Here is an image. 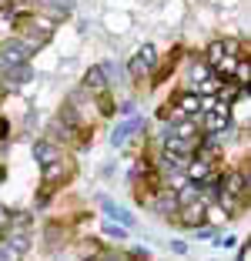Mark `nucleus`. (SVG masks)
Here are the masks:
<instances>
[{
  "mask_svg": "<svg viewBox=\"0 0 251 261\" xmlns=\"http://www.w3.org/2000/svg\"><path fill=\"white\" fill-rule=\"evenodd\" d=\"M214 198L221 201L224 215H238L244 198H248V177H244V171H228V174L218 181V194H214Z\"/></svg>",
  "mask_w": 251,
  "mask_h": 261,
  "instance_id": "obj_1",
  "label": "nucleus"
},
{
  "mask_svg": "<svg viewBox=\"0 0 251 261\" xmlns=\"http://www.w3.org/2000/svg\"><path fill=\"white\" fill-rule=\"evenodd\" d=\"M31 54H34V50L23 44V40H7V44H0V70L17 67V64H27Z\"/></svg>",
  "mask_w": 251,
  "mask_h": 261,
  "instance_id": "obj_2",
  "label": "nucleus"
},
{
  "mask_svg": "<svg viewBox=\"0 0 251 261\" xmlns=\"http://www.w3.org/2000/svg\"><path fill=\"white\" fill-rule=\"evenodd\" d=\"M231 124V111H228V104H221V100H214L211 108L205 111V130L208 134H221V130Z\"/></svg>",
  "mask_w": 251,
  "mask_h": 261,
  "instance_id": "obj_3",
  "label": "nucleus"
},
{
  "mask_svg": "<svg viewBox=\"0 0 251 261\" xmlns=\"http://www.w3.org/2000/svg\"><path fill=\"white\" fill-rule=\"evenodd\" d=\"M141 127H144V121H141V117H134V114H131L128 121H121V124H117V127H114V134H111V144H114V147H124V144H128V141H131V134H137V130H141Z\"/></svg>",
  "mask_w": 251,
  "mask_h": 261,
  "instance_id": "obj_4",
  "label": "nucleus"
},
{
  "mask_svg": "<svg viewBox=\"0 0 251 261\" xmlns=\"http://www.w3.org/2000/svg\"><path fill=\"white\" fill-rule=\"evenodd\" d=\"M211 161H205L201 154H194L191 161H184V174H188V181H194V185H201V181H208L211 177Z\"/></svg>",
  "mask_w": 251,
  "mask_h": 261,
  "instance_id": "obj_5",
  "label": "nucleus"
},
{
  "mask_svg": "<svg viewBox=\"0 0 251 261\" xmlns=\"http://www.w3.org/2000/svg\"><path fill=\"white\" fill-rule=\"evenodd\" d=\"M205 215H208V204L201 198L191 201V204H181V224H188V228H201Z\"/></svg>",
  "mask_w": 251,
  "mask_h": 261,
  "instance_id": "obj_6",
  "label": "nucleus"
},
{
  "mask_svg": "<svg viewBox=\"0 0 251 261\" xmlns=\"http://www.w3.org/2000/svg\"><path fill=\"white\" fill-rule=\"evenodd\" d=\"M70 171H74V168H70L64 158H57V161L44 164V185H51V188H54V185H61V181L70 174Z\"/></svg>",
  "mask_w": 251,
  "mask_h": 261,
  "instance_id": "obj_7",
  "label": "nucleus"
},
{
  "mask_svg": "<svg viewBox=\"0 0 251 261\" xmlns=\"http://www.w3.org/2000/svg\"><path fill=\"white\" fill-rule=\"evenodd\" d=\"M228 50H238L235 40H214V44H208V57H205V64H208V67H214V64H218L221 57L228 54Z\"/></svg>",
  "mask_w": 251,
  "mask_h": 261,
  "instance_id": "obj_8",
  "label": "nucleus"
},
{
  "mask_svg": "<svg viewBox=\"0 0 251 261\" xmlns=\"http://www.w3.org/2000/svg\"><path fill=\"white\" fill-rule=\"evenodd\" d=\"M104 87H107V70H104V67H91L87 74H84V91L101 94Z\"/></svg>",
  "mask_w": 251,
  "mask_h": 261,
  "instance_id": "obj_9",
  "label": "nucleus"
},
{
  "mask_svg": "<svg viewBox=\"0 0 251 261\" xmlns=\"http://www.w3.org/2000/svg\"><path fill=\"white\" fill-rule=\"evenodd\" d=\"M40 7L51 14V20H64V17L70 14L74 4H70V0H40Z\"/></svg>",
  "mask_w": 251,
  "mask_h": 261,
  "instance_id": "obj_10",
  "label": "nucleus"
},
{
  "mask_svg": "<svg viewBox=\"0 0 251 261\" xmlns=\"http://www.w3.org/2000/svg\"><path fill=\"white\" fill-rule=\"evenodd\" d=\"M178 111H181L184 117H188V114H198V111H201V94H194V91H191V94H181V97H178Z\"/></svg>",
  "mask_w": 251,
  "mask_h": 261,
  "instance_id": "obj_11",
  "label": "nucleus"
},
{
  "mask_svg": "<svg viewBox=\"0 0 251 261\" xmlns=\"http://www.w3.org/2000/svg\"><path fill=\"white\" fill-rule=\"evenodd\" d=\"M34 158H37L40 164H51V161L61 158V151H57L54 144H44V141H40V144H34Z\"/></svg>",
  "mask_w": 251,
  "mask_h": 261,
  "instance_id": "obj_12",
  "label": "nucleus"
},
{
  "mask_svg": "<svg viewBox=\"0 0 251 261\" xmlns=\"http://www.w3.org/2000/svg\"><path fill=\"white\" fill-rule=\"evenodd\" d=\"M174 198H178V207H181V204H191V201H198V198H201V191H198V185H194V181H188L181 191H174Z\"/></svg>",
  "mask_w": 251,
  "mask_h": 261,
  "instance_id": "obj_13",
  "label": "nucleus"
},
{
  "mask_svg": "<svg viewBox=\"0 0 251 261\" xmlns=\"http://www.w3.org/2000/svg\"><path fill=\"white\" fill-rule=\"evenodd\" d=\"M101 207H104V211H107L111 218H114V221H124V228H131V224H134V218H131L128 211H121V207H117L114 201H101Z\"/></svg>",
  "mask_w": 251,
  "mask_h": 261,
  "instance_id": "obj_14",
  "label": "nucleus"
},
{
  "mask_svg": "<svg viewBox=\"0 0 251 261\" xmlns=\"http://www.w3.org/2000/svg\"><path fill=\"white\" fill-rule=\"evenodd\" d=\"M214 67H218V77H231V74H235V67H238V57H235V50H228V54L221 57V61L214 64Z\"/></svg>",
  "mask_w": 251,
  "mask_h": 261,
  "instance_id": "obj_15",
  "label": "nucleus"
},
{
  "mask_svg": "<svg viewBox=\"0 0 251 261\" xmlns=\"http://www.w3.org/2000/svg\"><path fill=\"white\" fill-rule=\"evenodd\" d=\"M151 67H154V64H147V61H144V57L137 54V57H134V61H131V67H128V70H131V77H137V81H144V77H147V74H151Z\"/></svg>",
  "mask_w": 251,
  "mask_h": 261,
  "instance_id": "obj_16",
  "label": "nucleus"
},
{
  "mask_svg": "<svg viewBox=\"0 0 251 261\" xmlns=\"http://www.w3.org/2000/svg\"><path fill=\"white\" fill-rule=\"evenodd\" d=\"M231 77H238V87H248L251 84V64L244 61V57H238V67H235Z\"/></svg>",
  "mask_w": 251,
  "mask_h": 261,
  "instance_id": "obj_17",
  "label": "nucleus"
},
{
  "mask_svg": "<svg viewBox=\"0 0 251 261\" xmlns=\"http://www.w3.org/2000/svg\"><path fill=\"white\" fill-rule=\"evenodd\" d=\"M208 77H211V67H208V64H194V67H191V81H194V84H205Z\"/></svg>",
  "mask_w": 251,
  "mask_h": 261,
  "instance_id": "obj_18",
  "label": "nucleus"
},
{
  "mask_svg": "<svg viewBox=\"0 0 251 261\" xmlns=\"http://www.w3.org/2000/svg\"><path fill=\"white\" fill-rule=\"evenodd\" d=\"M194 130H198V127H194V121H184V117H181V121H178V130H174V134H181V138H191Z\"/></svg>",
  "mask_w": 251,
  "mask_h": 261,
  "instance_id": "obj_19",
  "label": "nucleus"
},
{
  "mask_svg": "<svg viewBox=\"0 0 251 261\" xmlns=\"http://www.w3.org/2000/svg\"><path fill=\"white\" fill-rule=\"evenodd\" d=\"M104 231H107V234H111V238H124V231H121V228H117V224H107V228H104Z\"/></svg>",
  "mask_w": 251,
  "mask_h": 261,
  "instance_id": "obj_20",
  "label": "nucleus"
},
{
  "mask_svg": "<svg viewBox=\"0 0 251 261\" xmlns=\"http://www.w3.org/2000/svg\"><path fill=\"white\" fill-rule=\"evenodd\" d=\"M7 224H10V211H7V207H0V228H7Z\"/></svg>",
  "mask_w": 251,
  "mask_h": 261,
  "instance_id": "obj_21",
  "label": "nucleus"
},
{
  "mask_svg": "<svg viewBox=\"0 0 251 261\" xmlns=\"http://www.w3.org/2000/svg\"><path fill=\"white\" fill-rule=\"evenodd\" d=\"M201 238H218V231H214V228H205V224H201Z\"/></svg>",
  "mask_w": 251,
  "mask_h": 261,
  "instance_id": "obj_22",
  "label": "nucleus"
},
{
  "mask_svg": "<svg viewBox=\"0 0 251 261\" xmlns=\"http://www.w3.org/2000/svg\"><path fill=\"white\" fill-rule=\"evenodd\" d=\"M7 134H10V124H7V121H0V141L7 138Z\"/></svg>",
  "mask_w": 251,
  "mask_h": 261,
  "instance_id": "obj_23",
  "label": "nucleus"
},
{
  "mask_svg": "<svg viewBox=\"0 0 251 261\" xmlns=\"http://www.w3.org/2000/svg\"><path fill=\"white\" fill-rule=\"evenodd\" d=\"M7 4H14V0H0V7H7Z\"/></svg>",
  "mask_w": 251,
  "mask_h": 261,
  "instance_id": "obj_24",
  "label": "nucleus"
}]
</instances>
